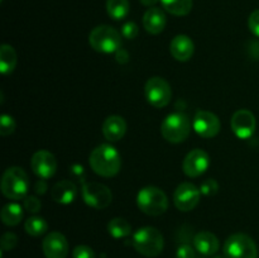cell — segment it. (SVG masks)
Instances as JSON below:
<instances>
[{"label":"cell","instance_id":"44dd1931","mask_svg":"<svg viewBox=\"0 0 259 258\" xmlns=\"http://www.w3.org/2000/svg\"><path fill=\"white\" fill-rule=\"evenodd\" d=\"M17 66V53L10 45L0 47V71L4 76L10 75Z\"/></svg>","mask_w":259,"mask_h":258},{"label":"cell","instance_id":"9a60e30c","mask_svg":"<svg viewBox=\"0 0 259 258\" xmlns=\"http://www.w3.org/2000/svg\"><path fill=\"white\" fill-rule=\"evenodd\" d=\"M42 248L46 258H66L68 254V242L60 232H51L43 239Z\"/></svg>","mask_w":259,"mask_h":258},{"label":"cell","instance_id":"603a6c76","mask_svg":"<svg viewBox=\"0 0 259 258\" xmlns=\"http://www.w3.org/2000/svg\"><path fill=\"white\" fill-rule=\"evenodd\" d=\"M162 7L169 14L176 17H185L192 9L194 2L192 0H161Z\"/></svg>","mask_w":259,"mask_h":258},{"label":"cell","instance_id":"484cf974","mask_svg":"<svg viewBox=\"0 0 259 258\" xmlns=\"http://www.w3.org/2000/svg\"><path fill=\"white\" fill-rule=\"evenodd\" d=\"M24 229L32 237H40V235H43L47 232L48 224L43 218L30 217L25 220Z\"/></svg>","mask_w":259,"mask_h":258},{"label":"cell","instance_id":"9c48e42d","mask_svg":"<svg viewBox=\"0 0 259 258\" xmlns=\"http://www.w3.org/2000/svg\"><path fill=\"white\" fill-rule=\"evenodd\" d=\"M82 199L94 209H105L113 200V194L108 186L100 182H86L82 186Z\"/></svg>","mask_w":259,"mask_h":258},{"label":"cell","instance_id":"836d02e7","mask_svg":"<svg viewBox=\"0 0 259 258\" xmlns=\"http://www.w3.org/2000/svg\"><path fill=\"white\" fill-rule=\"evenodd\" d=\"M177 258H195L194 248L189 244H182L177 248Z\"/></svg>","mask_w":259,"mask_h":258},{"label":"cell","instance_id":"5bb4252c","mask_svg":"<svg viewBox=\"0 0 259 258\" xmlns=\"http://www.w3.org/2000/svg\"><path fill=\"white\" fill-rule=\"evenodd\" d=\"M210 166V157L202 149L196 148L189 152L182 162V169L189 177H199L206 172Z\"/></svg>","mask_w":259,"mask_h":258},{"label":"cell","instance_id":"cb8c5ba5","mask_svg":"<svg viewBox=\"0 0 259 258\" xmlns=\"http://www.w3.org/2000/svg\"><path fill=\"white\" fill-rule=\"evenodd\" d=\"M106 10H108L109 17L113 18V19H124L131 10L129 0H108L106 2Z\"/></svg>","mask_w":259,"mask_h":258},{"label":"cell","instance_id":"4dcf8cb0","mask_svg":"<svg viewBox=\"0 0 259 258\" xmlns=\"http://www.w3.org/2000/svg\"><path fill=\"white\" fill-rule=\"evenodd\" d=\"M40 207H42V204H40V201L38 200V197L32 196V195L24 197V209L27 210V211L35 214V212L39 211Z\"/></svg>","mask_w":259,"mask_h":258},{"label":"cell","instance_id":"3957f363","mask_svg":"<svg viewBox=\"0 0 259 258\" xmlns=\"http://www.w3.org/2000/svg\"><path fill=\"white\" fill-rule=\"evenodd\" d=\"M29 179L20 167H9L2 179V192L7 199L20 200L27 196Z\"/></svg>","mask_w":259,"mask_h":258},{"label":"cell","instance_id":"7402d4cb","mask_svg":"<svg viewBox=\"0 0 259 258\" xmlns=\"http://www.w3.org/2000/svg\"><path fill=\"white\" fill-rule=\"evenodd\" d=\"M0 217H2V222L5 225L15 227L23 219V207L17 202H10V204H7L3 207Z\"/></svg>","mask_w":259,"mask_h":258},{"label":"cell","instance_id":"52a82bcc","mask_svg":"<svg viewBox=\"0 0 259 258\" xmlns=\"http://www.w3.org/2000/svg\"><path fill=\"white\" fill-rule=\"evenodd\" d=\"M224 254L227 258H257L258 248L249 235L235 233L225 242Z\"/></svg>","mask_w":259,"mask_h":258},{"label":"cell","instance_id":"f1b7e54d","mask_svg":"<svg viewBox=\"0 0 259 258\" xmlns=\"http://www.w3.org/2000/svg\"><path fill=\"white\" fill-rule=\"evenodd\" d=\"M18 243V238L14 233H5L4 235L2 237V240H0V244H2V249L3 250H10L17 245Z\"/></svg>","mask_w":259,"mask_h":258},{"label":"cell","instance_id":"8992f818","mask_svg":"<svg viewBox=\"0 0 259 258\" xmlns=\"http://www.w3.org/2000/svg\"><path fill=\"white\" fill-rule=\"evenodd\" d=\"M191 132V121L184 113H172L161 124V133L169 143H181L186 141Z\"/></svg>","mask_w":259,"mask_h":258},{"label":"cell","instance_id":"83f0119b","mask_svg":"<svg viewBox=\"0 0 259 258\" xmlns=\"http://www.w3.org/2000/svg\"><path fill=\"white\" fill-rule=\"evenodd\" d=\"M218 190H219V185H218V182L212 179L206 180V181L202 182L201 186H200V191H201V194L205 195V196H212V195L217 194Z\"/></svg>","mask_w":259,"mask_h":258},{"label":"cell","instance_id":"d590c367","mask_svg":"<svg viewBox=\"0 0 259 258\" xmlns=\"http://www.w3.org/2000/svg\"><path fill=\"white\" fill-rule=\"evenodd\" d=\"M142 3V5L144 7H149V8H153V5H156L157 3L161 2V0H139Z\"/></svg>","mask_w":259,"mask_h":258},{"label":"cell","instance_id":"4316f807","mask_svg":"<svg viewBox=\"0 0 259 258\" xmlns=\"http://www.w3.org/2000/svg\"><path fill=\"white\" fill-rule=\"evenodd\" d=\"M15 126H17V124H15L13 116L9 114H3L2 118H0V134L3 137L10 136L12 133H14Z\"/></svg>","mask_w":259,"mask_h":258},{"label":"cell","instance_id":"4fadbf2b","mask_svg":"<svg viewBox=\"0 0 259 258\" xmlns=\"http://www.w3.org/2000/svg\"><path fill=\"white\" fill-rule=\"evenodd\" d=\"M230 125L238 138L248 139L254 134L257 121H255V116L252 111L247 110V109H240L233 114Z\"/></svg>","mask_w":259,"mask_h":258},{"label":"cell","instance_id":"277c9868","mask_svg":"<svg viewBox=\"0 0 259 258\" xmlns=\"http://www.w3.org/2000/svg\"><path fill=\"white\" fill-rule=\"evenodd\" d=\"M137 204L142 212L151 217H158L168 209V199L161 189L156 186L143 187L138 192Z\"/></svg>","mask_w":259,"mask_h":258},{"label":"cell","instance_id":"8fae6325","mask_svg":"<svg viewBox=\"0 0 259 258\" xmlns=\"http://www.w3.org/2000/svg\"><path fill=\"white\" fill-rule=\"evenodd\" d=\"M192 128L202 138H214L219 134L222 124L214 113L207 110H199L194 116Z\"/></svg>","mask_w":259,"mask_h":258},{"label":"cell","instance_id":"d4e9b609","mask_svg":"<svg viewBox=\"0 0 259 258\" xmlns=\"http://www.w3.org/2000/svg\"><path fill=\"white\" fill-rule=\"evenodd\" d=\"M108 232L113 238L120 239L132 234V225L123 218H114L109 222Z\"/></svg>","mask_w":259,"mask_h":258},{"label":"cell","instance_id":"e575fe53","mask_svg":"<svg viewBox=\"0 0 259 258\" xmlns=\"http://www.w3.org/2000/svg\"><path fill=\"white\" fill-rule=\"evenodd\" d=\"M34 190H35V192H37V194H45L46 190H47V182H46V180L40 179L39 181L35 184Z\"/></svg>","mask_w":259,"mask_h":258},{"label":"cell","instance_id":"30bf717a","mask_svg":"<svg viewBox=\"0 0 259 258\" xmlns=\"http://www.w3.org/2000/svg\"><path fill=\"white\" fill-rule=\"evenodd\" d=\"M201 191L191 182H182L174 194L175 206L181 211H191L200 202Z\"/></svg>","mask_w":259,"mask_h":258},{"label":"cell","instance_id":"ba28073f","mask_svg":"<svg viewBox=\"0 0 259 258\" xmlns=\"http://www.w3.org/2000/svg\"><path fill=\"white\" fill-rule=\"evenodd\" d=\"M146 99L154 108H164L172 99V90L169 83L164 78L154 76L146 82L144 86Z\"/></svg>","mask_w":259,"mask_h":258},{"label":"cell","instance_id":"d6986e66","mask_svg":"<svg viewBox=\"0 0 259 258\" xmlns=\"http://www.w3.org/2000/svg\"><path fill=\"white\" fill-rule=\"evenodd\" d=\"M51 196L58 204L67 205L76 200L77 189H76L73 182L68 181V180H63V181L57 182L52 187V190H51Z\"/></svg>","mask_w":259,"mask_h":258},{"label":"cell","instance_id":"7a4b0ae2","mask_svg":"<svg viewBox=\"0 0 259 258\" xmlns=\"http://www.w3.org/2000/svg\"><path fill=\"white\" fill-rule=\"evenodd\" d=\"M133 247L144 257H157L162 253L164 239L162 233L153 227H144L133 234Z\"/></svg>","mask_w":259,"mask_h":258},{"label":"cell","instance_id":"e0dca14e","mask_svg":"<svg viewBox=\"0 0 259 258\" xmlns=\"http://www.w3.org/2000/svg\"><path fill=\"white\" fill-rule=\"evenodd\" d=\"M166 14L159 8H149L143 15V27L151 34L157 35L163 32L166 27Z\"/></svg>","mask_w":259,"mask_h":258},{"label":"cell","instance_id":"1f68e13d","mask_svg":"<svg viewBox=\"0 0 259 258\" xmlns=\"http://www.w3.org/2000/svg\"><path fill=\"white\" fill-rule=\"evenodd\" d=\"M138 25L134 22H128L121 27V34H123V37L128 38V39H134L138 35Z\"/></svg>","mask_w":259,"mask_h":258},{"label":"cell","instance_id":"d6a6232c","mask_svg":"<svg viewBox=\"0 0 259 258\" xmlns=\"http://www.w3.org/2000/svg\"><path fill=\"white\" fill-rule=\"evenodd\" d=\"M248 27L249 30L259 38V9L254 10L252 14L249 15V19H248Z\"/></svg>","mask_w":259,"mask_h":258},{"label":"cell","instance_id":"7c38bea8","mask_svg":"<svg viewBox=\"0 0 259 258\" xmlns=\"http://www.w3.org/2000/svg\"><path fill=\"white\" fill-rule=\"evenodd\" d=\"M30 167L33 174L42 180L51 179L57 171V161L51 152L40 149L33 154L30 159Z\"/></svg>","mask_w":259,"mask_h":258},{"label":"cell","instance_id":"2e32d148","mask_svg":"<svg viewBox=\"0 0 259 258\" xmlns=\"http://www.w3.org/2000/svg\"><path fill=\"white\" fill-rule=\"evenodd\" d=\"M169 51L175 60L180 61V62H186L194 55L195 45L189 35L179 34L171 40Z\"/></svg>","mask_w":259,"mask_h":258},{"label":"cell","instance_id":"5b68a950","mask_svg":"<svg viewBox=\"0 0 259 258\" xmlns=\"http://www.w3.org/2000/svg\"><path fill=\"white\" fill-rule=\"evenodd\" d=\"M91 47L100 53H115L121 47V35L110 25H99L89 35Z\"/></svg>","mask_w":259,"mask_h":258},{"label":"cell","instance_id":"6da1fadb","mask_svg":"<svg viewBox=\"0 0 259 258\" xmlns=\"http://www.w3.org/2000/svg\"><path fill=\"white\" fill-rule=\"evenodd\" d=\"M90 166L96 175L101 177H114L121 167V157L115 147L100 144L90 154Z\"/></svg>","mask_w":259,"mask_h":258},{"label":"cell","instance_id":"ffe728a7","mask_svg":"<svg viewBox=\"0 0 259 258\" xmlns=\"http://www.w3.org/2000/svg\"><path fill=\"white\" fill-rule=\"evenodd\" d=\"M194 247L204 255H214L219 250L220 242L217 235L210 232H200L194 238Z\"/></svg>","mask_w":259,"mask_h":258},{"label":"cell","instance_id":"f546056e","mask_svg":"<svg viewBox=\"0 0 259 258\" xmlns=\"http://www.w3.org/2000/svg\"><path fill=\"white\" fill-rule=\"evenodd\" d=\"M73 258H95V253H94L93 248L89 245H77L75 247L72 252Z\"/></svg>","mask_w":259,"mask_h":258},{"label":"cell","instance_id":"ac0fdd59","mask_svg":"<svg viewBox=\"0 0 259 258\" xmlns=\"http://www.w3.org/2000/svg\"><path fill=\"white\" fill-rule=\"evenodd\" d=\"M126 123L119 115H110L104 120L103 134L109 142H118L125 136Z\"/></svg>","mask_w":259,"mask_h":258}]
</instances>
